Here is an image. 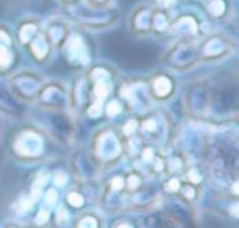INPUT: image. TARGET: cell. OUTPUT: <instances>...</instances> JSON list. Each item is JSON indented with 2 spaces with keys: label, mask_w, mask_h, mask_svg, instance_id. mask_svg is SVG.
<instances>
[{
  "label": "cell",
  "mask_w": 239,
  "mask_h": 228,
  "mask_svg": "<svg viewBox=\"0 0 239 228\" xmlns=\"http://www.w3.org/2000/svg\"><path fill=\"white\" fill-rule=\"evenodd\" d=\"M8 62V54H7V51L0 49V66H5Z\"/></svg>",
  "instance_id": "cell-1"
}]
</instances>
